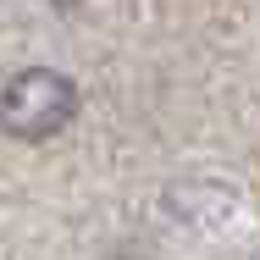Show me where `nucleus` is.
<instances>
[{"label":"nucleus","instance_id":"f257e3e1","mask_svg":"<svg viewBox=\"0 0 260 260\" xmlns=\"http://www.w3.org/2000/svg\"><path fill=\"white\" fill-rule=\"evenodd\" d=\"M72 111H78V89L55 67H28L0 89V127L17 139H50L72 122Z\"/></svg>","mask_w":260,"mask_h":260}]
</instances>
